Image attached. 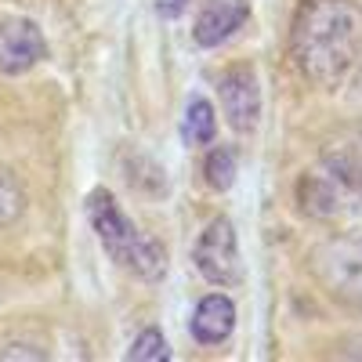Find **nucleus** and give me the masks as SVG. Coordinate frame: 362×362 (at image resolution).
<instances>
[{
	"label": "nucleus",
	"mask_w": 362,
	"mask_h": 362,
	"mask_svg": "<svg viewBox=\"0 0 362 362\" xmlns=\"http://www.w3.org/2000/svg\"><path fill=\"white\" fill-rule=\"evenodd\" d=\"M290 58L315 87H337L362 62V8L355 0H300Z\"/></svg>",
	"instance_id": "nucleus-1"
},
{
	"label": "nucleus",
	"mask_w": 362,
	"mask_h": 362,
	"mask_svg": "<svg viewBox=\"0 0 362 362\" xmlns=\"http://www.w3.org/2000/svg\"><path fill=\"white\" fill-rule=\"evenodd\" d=\"M297 203L322 221L362 214V131L334 141L312 170L300 174Z\"/></svg>",
	"instance_id": "nucleus-2"
},
{
	"label": "nucleus",
	"mask_w": 362,
	"mask_h": 362,
	"mask_svg": "<svg viewBox=\"0 0 362 362\" xmlns=\"http://www.w3.org/2000/svg\"><path fill=\"white\" fill-rule=\"evenodd\" d=\"M87 221L116 264H124L127 272H134L138 279H148V283L163 279V272H167L163 243L153 235H145L105 189H95L87 196Z\"/></svg>",
	"instance_id": "nucleus-3"
},
{
	"label": "nucleus",
	"mask_w": 362,
	"mask_h": 362,
	"mask_svg": "<svg viewBox=\"0 0 362 362\" xmlns=\"http://www.w3.org/2000/svg\"><path fill=\"white\" fill-rule=\"evenodd\" d=\"M308 264L329 297L362 312V232H344L319 243Z\"/></svg>",
	"instance_id": "nucleus-4"
},
{
	"label": "nucleus",
	"mask_w": 362,
	"mask_h": 362,
	"mask_svg": "<svg viewBox=\"0 0 362 362\" xmlns=\"http://www.w3.org/2000/svg\"><path fill=\"white\" fill-rule=\"evenodd\" d=\"M192 261L199 268V276L214 286H235L243 276V264H239V239L228 218H214L203 235L196 239Z\"/></svg>",
	"instance_id": "nucleus-5"
},
{
	"label": "nucleus",
	"mask_w": 362,
	"mask_h": 362,
	"mask_svg": "<svg viewBox=\"0 0 362 362\" xmlns=\"http://www.w3.org/2000/svg\"><path fill=\"white\" fill-rule=\"evenodd\" d=\"M47 58V40L29 18H11L0 25V73L18 76Z\"/></svg>",
	"instance_id": "nucleus-6"
},
{
	"label": "nucleus",
	"mask_w": 362,
	"mask_h": 362,
	"mask_svg": "<svg viewBox=\"0 0 362 362\" xmlns=\"http://www.w3.org/2000/svg\"><path fill=\"white\" fill-rule=\"evenodd\" d=\"M221 90V109L228 116V124L235 131H250L261 116V87H257V73L250 66H235L221 76L218 83Z\"/></svg>",
	"instance_id": "nucleus-7"
},
{
	"label": "nucleus",
	"mask_w": 362,
	"mask_h": 362,
	"mask_svg": "<svg viewBox=\"0 0 362 362\" xmlns=\"http://www.w3.org/2000/svg\"><path fill=\"white\" fill-rule=\"evenodd\" d=\"M247 18H250L247 0H206V4L199 8V15H196L192 40L199 47H218L235 33V29H243Z\"/></svg>",
	"instance_id": "nucleus-8"
},
{
	"label": "nucleus",
	"mask_w": 362,
	"mask_h": 362,
	"mask_svg": "<svg viewBox=\"0 0 362 362\" xmlns=\"http://www.w3.org/2000/svg\"><path fill=\"white\" fill-rule=\"evenodd\" d=\"M192 337L199 344H221L232 337V329H235V305H232V297L228 293H206L199 297V305L192 312Z\"/></svg>",
	"instance_id": "nucleus-9"
},
{
	"label": "nucleus",
	"mask_w": 362,
	"mask_h": 362,
	"mask_svg": "<svg viewBox=\"0 0 362 362\" xmlns=\"http://www.w3.org/2000/svg\"><path fill=\"white\" fill-rule=\"evenodd\" d=\"M214 131H218V116H214V105L206 98H192L185 105V119H181V138L189 145H210L214 141Z\"/></svg>",
	"instance_id": "nucleus-10"
},
{
	"label": "nucleus",
	"mask_w": 362,
	"mask_h": 362,
	"mask_svg": "<svg viewBox=\"0 0 362 362\" xmlns=\"http://www.w3.org/2000/svg\"><path fill=\"white\" fill-rule=\"evenodd\" d=\"M203 174H206V185H210V189L225 192L232 181H235V153H232L228 145L210 148V156H206V163H203Z\"/></svg>",
	"instance_id": "nucleus-11"
},
{
	"label": "nucleus",
	"mask_w": 362,
	"mask_h": 362,
	"mask_svg": "<svg viewBox=\"0 0 362 362\" xmlns=\"http://www.w3.org/2000/svg\"><path fill=\"white\" fill-rule=\"evenodd\" d=\"M25 210V189L11 170H0V228H8L22 218Z\"/></svg>",
	"instance_id": "nucleus-12"
},
{
	"label": "nucleus",
	"mask_w": 362,
	"mask_h": 362,
	"mask_svg": "<svg viewBox=\"0 0 362 362\" xmlns=\"http://www.w3.org/2000/svg\"><path fill=\"white\" fill-rule=\"evenodd\" d=\"M127 358L131 362H167L170 358V344H167V337L160 334V329L148 326V329H141V334L134 337Z\"/></svg>",
	"instance_id": "nucleus-13"
},
{
	"label": "nucleus",
	"mask_w": 362,
	"mask_h": 362,
	"mask_svg": "<svg viewBox=\"0 0 362 362\" xmlns=\"http://www.w3.org/2000/svg\"><path fill=\"white\" fill-rule=\"evenodd\" d=\"M185 8H189V0H156V11H160L163 18H177Z\"/></svg>",
	"instance_id": "nucleus-14"
},
{
	"label": "nucleus",
	"mask_w": 362,
	"mask_h": 362,
	"mask_svg": "<svg viewBox=\"0 0 362 362\" xmlns=\"http://www.w3.org/2000/svg\"><path fill=\"white\" fill-rule=\"evenodd\" d=\"M0 358H44V351H29V344H11L0 351Z\"/></svg>",
	"instance_id": "nucleus-15"
}]
</instances>
